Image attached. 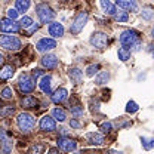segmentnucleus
<instances>
[{"instance_id": "nucleus-1", "label": "nucleus", "mask_w": 154, "mask_h": 154, "mask_svg": "<svg viewBox=\"0 0 154 154\" xmlns=\"http://www.w3.org/2000/svg\"><path fill=\"white\" fill-rule=\"evenodd\" d=\"M17 125H18L19 131L24 134H30L34 126H36V119L30 113H21L17 116Z\"/></svg>"}, {"instance_id": "nucleus-2", "label": "nucleus", "mask_w": 154, "mask_h": 154, "mask_svg": "<svg viewBox=\"0 0 154 154\" xmlns=\"http://www.w3.org/2000/svg\"><path fill=\"white\" fill-rule=\"evenodd\" d=\"M36 12H37V17H38V21L42 24H51L54 22V18H55V12L54 9L46 5V3H38L36 6Z\"/></svg>"}, {"instance_id": "nucleus-3", "label": "nucleus", "mask_w": 154, "mask_h": 154, "mask_svg": "<svg viewBox=\"0 0 154 154\" xmlns=\"http://www.w3.org/2000/svg\"><path fill=\"white\" fill-rule=\"evenodd\" d=\"M120 43L123 45V48H135L136 45H139V33L136 30H125L120 34Z\"/></svg>"}, {"instance_id": "nucleus-4", "label": "nucleus", "mask_w": 154, "mask_h": 154, "mask_svg": "<svg viewBox=\"0 0 154 154\" xmlns=\"http://www.w3.org/2000/svg\"><path fill=\"white\" fill-rule=\"evenodd\" d=\"M0 48H3L5 51H12V52L19 51L21 40L12 34H3V36H0Z\"/></svg>"}, {"instance_id": "nucleus-5", "label": "nucleus", "mask_w": 154, "mask_h": 154, "mask_svg": "<svg viewBox=\"0 0 154 154\" xmlns=\"http://www.w3.org/2000/svg\"><path fill=\"white\" fill-rule=\"evenodd\" d=\"M88 18H89V15L86 12H79L76 15V18L73 19L71 25H70V33L71 34H79L85 28V25L88 24Z\"/></svg>"}, {"instance_id": "nucleus-6", "label": "nucleus", "mask_w": 154, "mask_h": 154, "mask_svg": "<svg viewBox=\"0 0 154 154\" xmlns=\"http://www.w3.org/2000/svg\"><path fill=\"white\" fill-rule=\"evenodd\" d=\"M18 88L19 91L24 92V94H31L34 91V88H36V80L30 74H21L18 80Z\"/></svg>"}, {"instance_id": "nucleus-7", "label": "nucleus", "mask_w": 154, "mask_h": 154, "mask_svg": "<svg viewBox=\"0 0 154 154\" xmlns=\"http://www.w3.org/2000/svg\"><path fill=\"white\" fill-rule=\"evenodd\" d=\"M89 42H91V45L96 48V49H104V48H107V45H108V36L105 34V33H102V31H96L94 33L91 38H89Z\"/></svg>"}, {"instance_id": "nucleus-8", "label": "nucleus", "mask_w": 154, "mask_h": 154, "mask_svg": "<svg viewBox=\"0 0 154 154\" xmlns=\"http://www.w3.org/2000/svg\"><path fill=\"white\" fill-rule=\"evenodd\" d=\"M19 24L12 21L9 18L0 19V31H3L5 34H12V33H18L19 31Z\"/></svg>"}, {"instance_id": "nucleus-9", "label": "nucleus", "mask_w": 154, "mask_h": 154, "mask_svg": "<svg viewBox=\"0 0 154 154\" xmlns=\"http://www.w3.org/2000/svg\"><path fill=\"white\" fill-rule=\"evenodd\" d=\"M57 145L59 150H62V151H65V153H71V151H74L77 148V142L74 139L68 138V136H61V138H58Z\"/></svg>"}, {"instance_id": "nucleus-10", "label": "nucleus", "mask_w": 154, "mask_h": 154, "mask_svg": "<svg viewBox=\"0 0 154 154\" xmlns=\"http://www.w3.org/2000/svg\"><path fill=\"white\" fill-rule=\"evenodd\" d=\"M55 48H57V42L51 37H43L36 43V49L38 52H48V51H52Z\"/></svg>"}, {"instance_id": "nucleus-11", "label": "nucleus", "mask_w": 154, "mask_h": 154, "mask_svg": "<svg viewBox=\"0 0 154 154\" xmlns=\"http://www.w3.org/2000/svg\"><path fill=\"white\" fill-rule=\"evenodd\" d=\"M38 126H40V131L43 132H54L57 129V122L52 119V116H43L40 119Z\"/></svg>"}, {"instance_id": "nucleus-12", "label": "nucleus", "mask_w": 154, "mask_h": 154, "mask_svg": "<svg viewBox=\"0 0 154 154\" xmlns=\"http://www.w3.org/2000/svg\"><path fill=\"white\" fill-rule=\"evenodd\" d=\"M38 88L42 89L43 94L51 95L52 94V77L49 74H43L42 79H40V82H38Z\"/></svg>"}, {"instance_id": "nucleus-13", "label": "nucleus", "mask_w": 154, "mask_h": 154, "mask_svg": "<svg viewBox=\"0 0 154 154\" xmlns=\"http://www.w3.org/2000/svg\"><path fill=\"white\" fill-rule=\"evenodd\" d=\"M48 31H49V34L54 37V40L58 37H62L64 36V27H62V24H59V22H51L49 24V27H48Z\"/></svg>"}, {"instance_id": "nucleus-14", "label": "nucleus", "mask_w": 154, "mask_h": 154, "mask_svg": "<svg viewBox=\"0 0 154 154\" xmlns=\"http://www.w3.org/2000/svg\"><path fill=\"white\" fill-rule=\"evenodd\" d=\"M114 5H116V8L119 6V8L125 9V12H134V11L138 9V3L132 2V0H117Z\"/></svg>"}, {"instance_id": "nucleus-15", "label": "nucleus", "mask_w": 154, "mask_h": 154, "mask_svg": "<svg viewBox=\"0 0 154 154\" xmlns=\"http://www.w3.org/2000/svg\"><path fill=\"white\" fill-rule=\"evenodd\" d=\"M40 64L45 68L52 70V68H55L58 65V58L55 55H45V57H42V59H40Z\"/></svg>"}, {"instance_id": "nucleus-16", "label": "nucleus", "mask_w": 154, "mask_h": 154, "mask_svg": "<svg viewBox=\"0 0 154 154\" xmlns=\"http://www.w3.org/2000/svg\"><path fill=\"white\" fill-rule=\"evenodd\" d=\"M67 96H68V91L65 89V88H59L57 89L54 94H52V101L55 102V104H61V102H64L65 99H67Z\"/></svg>"}, {"instance_id": "nucleus-17", "label": "nucleus", "mask_w": 154, "mask_h": 154, "mask_svg": "<svg viewBox=\"0 0 154 154\" xmlns=\"http://www.w3.org/2000/svg\"><path fill=\"white\" fill-rule=\"evenodd\" d=\"M86 139L92 145H101V144H104V135L99 134V132H89V134H86Z\"/></svg>"}, {"instance_id": "nucleus-18", "label": "nucleus", "mask_w": 154, "mask_h": 154, "mask_svg": "<svg viewBox=\"0 0 154 154\" xmlns=\"http://www.w3.org/2000/svg\"><path fill=\"white\" fill-rule=\"evenodd\" d=\"M14 74H15V67L11 65V64L0 68V80H9Z\"/></svg>"}, {"instance_id": "nucleus-19", "label": "nucleus", "mask_w": 154, "mask_h": 154, "mask_svg": "<svg viewBox=\"0 0 154 154\" xmlns=\"http://www.w3.org/2000/svg\"><path fill=\"white\" fill-rule=\"evenodd\" d=\"M101 8L104 9V12H105L107 15H113V17H114L116 14H117L116 5L111 3V2H108V0H102V2H101Z\"/></svg>"}, {"instance_id": "nucleus-20", "label": "nucleus", "mask_w": 154, "mask_h": 154, "mask_svg": "<svg viewBox=\"0 0 154 154\" xmlns=\"http://www.w3.org/2000/svg\"><path fill=\"white\" fill-rule=\"evenodd\" d=\"M38 104V101L36 99V96H25V98H22L21 99V105L24 107V108H36Z\"/></svg>"}, {"instance_id": "nucleus-21", "label": "nucleus", "mask_w": 154, "mask_h": 154, "mask_svg": "<svg viewBox=\"0 0 154 154\" xmlns=\"http://www.w3.org/2000/svg\"><path fill=\"white\" fill-rule=\"evenodd\" d=\"M68 76H70V79H71L74 83H80L82 79H83V71L79 70V68H70Z\"/></svg>"}, {"instance_id": "nucleus-22", "label": "nucleus", "mask_w": 154, "mask_h": 154, "mask_svg": "<svg viewBox=\"0 0 154 154\" xmlns=\"http://www.w3.org/2000/svg\"><path fill=\"white\" fill-rule=\"evenodd\" d=\"M52 119L54 120H58V122H65V119H67V114H65V111L62 110V108H59V107H57V108H54L52 110Z\"/></svg>"}, {"instance_id": "nucleus-23", "label": "nucleus", "mask_w": 154, "mask_h": 154, "mask_svg": "<svg viewBox=\"0 0 154 154\" xmlns=\"http://www.w3.org/2000/svg\"><path fill=\"white\" fill-rule=\"evenodd\" d=\"M30 0H17L15 2V9L19 12H27L28 11V8H30Z\"/></svg>"}, {"instance_id": "nucleus-24", "label": "nucleus", "mask_w": 154, "mask_h": 154, "mask_svg": "<svg viewBox=\"0 0 154 154\" xmlns=\"http://www.w3.org/2000/svg\"><path fill=\"white\" fill-rule=\"evenodd\" d=\"M108 80H110V73H108V71H101V73L95 77V83L99 85V86H101V85H105Z\"/></svg>"}, {"instance_id": "nucleus-25", "label": "nucleus", "mask_w": 154, "mask_h": 154, "mask_svg": "<svg viewBox=\"0 0 154 154\" xmlns=\"http://www.w3.org/2000/svg\"><path fill=\"white\" fill-rule=\"evenodd\" d=\"M117 57H119L120 61L126 62L128 59H131V51H129V49H126V48H120V49L117 51Z\"/></svg>"}, {"instance_id": "nucleus-26", "label": "nucleus", "mask_w": 154, "mask_h": 154, "mask_svg": "<svg viewBox=\"0 0 154 154\" xmlns=\"http://www.w3.org/2000/svg\"><path fill=\"white\" fill-rule=\"evenodd\" d=\"M141 144L145 150H151L154 148V138H147V136H141Z\"/></svg>"}, {"instance_id": "nucleus-27", "label": "nucleus", "mask_w": 154, "mask_h": 154, "mask_svg": "<svg viewBox=\"0 0 154 154\" xmlns=\"http://www.w3.org/2000/svg\"><path fill=\"white\" fill-rule=\"evenodd\" d=\"M18 24L21 28H25V30H27V28H30L34 22H33V18H30V17H22V18L19 19Z\"/></svg>"}, {"instance_id": "nucleus-28", "label": "nucleus", "mask_w": 154, "mask_h": 154, "mask_svg": "<svg viewBox=\"0 0 154 154\" xmlns=\"http://www.w3.org/2000/svg\"><path fill=\"white\" fill-rule=\"evenodd\" d=\"M46 150L45 144H34L31 148H30V154H43Z\"/></svg>"}, {"instance_id": "nucleus-29", "label": "nucleus", "mask_w": 154, "mask_h": 154, "mask_svg": "<svg viewBox=\"0 0 154 154\" xmlns=\"http://www.w3.org/2000/svg\"><path fill=\"white\" fill-rule=\"evenodd\" d=\"M114 19L117 22H126V21L129 19V15H128V12H125V11H119L114 15Z\"/></svg>"}, {"instance_id": "nucleus-30", "label": "nucleus", "mask_w": 154, "mask_h": 154, "mask_svg": "<svg viewBox=\"0 0 154 154\" xmlns=\"http://www.w3.org/2000/svg\"><path fill=\"white\" fill-rule=\"evenodd\" d=\"M0 147H2V151L5 154H9L11 153V150H12V141L8 138L6 141H3L2 144H0Z\"/></svg>"}, {"instance_id": "nucleus-31", "label": "nucleus", "mask_w": 154, "mask_h": 154, "mask_svg": "<svg viewBox=\"0 0 154 154\" xmlns=\"http://www.w3.org/2000/svg\"><path fill=\"white\" fill-rule=\"evenodd\" d=\"M138 110H139V107H138V104H136L135 101H129V102H128V105H126V113L134 114Z\"/></svg>"}, {"instance_id": "nucleus-32", "label": "nucleus", "mask_w": 154, "mask_h": 154, "mask_svg": "<svg viewBox=\"0 0 154 154\" xmlns=\"http://www.w3.org/2000/svg\"><path fill=\"white\" fill-rule=\"evenodd\" d=\"M0 96H2L3 99H6V101H8V99H12V98H14V91H12L11 88L6 86V88L0 92Z\"/></svg>"}, {"instance_id": "nucleus-33", "label": "nucleus", "mask_w": 154, "mask_h": 154, "mask_svg": "<svg viewBox=\"0 0 154 154\" xmlns=\"http://www.w3.org/2000/svg\"><path fill=\"white\" fill-rule=\"evenodd\" d=\"M98 70H99V65L95 64V65H89L88 68H86V76L88 77H94L98 73Z\"/></svg>"}, {"instance_id": "nucleus-34", "label": "nucleus", "mask_w": 154, "mask_h": 154, "mask_svg": "<svg viewBox=\"0 0 154 154\" xmlns=\"http://www.w3.org/2000/svg\"><path fill=\"white\" fill-rule=\"evenodd\" d=\"M141 17L144 19H147V21H150V19L154 17V12L151 9H142V12H141Z\"/></svg>"}, {"instance_id": "nucleus-35", "label": "nucleus", "mask_w": 154, "mask_h": 154, "mask_svg": "<svg viewBox=\"0 0 154 154\" xmlns=\"http://www.w3.org/2000/svg\"><path fill=\"white\" fill-rule=\"evenodd\" d=\"M70 111H71V114H74V116H80V114H83V108L77 104V105H71L70 107Z\"/></svg>"}, {"instance_id": "nucleus-36", "label": "nucleus", "mask_w": 154, "mask_h": 154, "mask_svg": "<svg viewBox=\"0 0 154 154\" xmlns=\"http://www.w3.org/2000/svg\"><path fill=\"white\" fill-rule=\"evenodd\" d=\"M111 129H113L111 122H104V123H101V131H102V132H110Z\"/></svg>"}, {"instance_id": "nucleus-37", "label": "nucleus", "mask_w": 154, "mask_h": 154, "mask_svg": "<svg viewBox=\"0 0 154 154\" xmlns=\"http://www.w3.org/2000/svg\"><path fill=\"white\" fill-rule=\"evenodd\" d=\"M8 18L12 19V21H15V19L18 18V11H17V9H12V8H11V9L8 11Z\"/></svg>"}, {"instance_id": "nucleus-38", "label": "nucleus", "mask_w": 154, "mask_h": 154, "mask_svg": "<svg viewBox=\"0 0 154 154\" xmlns=\"http://www.w3.org/2000/svg\"><path fill=\"white\" fill-rule=\"evenodd\" d=\"M37 30H38V24H33L30 28H27V34H28V36H31V34H33L34 31H37Z\"/></svg>"}, {"instance_id": "nucleus-39", "label": "nucleus", "mask_w": 154, "mask_h": 154, "mask_svg": "<svg viewBox=\"0 0 154 154\" xmlns=\"http://www.w3.org/2000/svg\"><path fill=\"white\" fill-rule=\"evenodd\" d=\"M70 126H71V128H76V129H79V128H82V123H80L79 120H76V119H71V120H70Z\"/></svg>"}, {"instance_id": "nucleus-40", "label": "nucleus", "mask_w": 154, "mask_h": 154, "mask_svg": "<svg viewBox=\"0 0 154 154\" xmlns=\"http://www.w3.org/2000/svg\"><path fill=\"white\" fill-rule=\"evenodd\" d=\"M6 139H8V135H6V132H5V129L0 128V144H2L3 141H6Z\"/></svg>"}, {"instance_id": "nucleus-41", "label": "nucleus", "mask_w": 154, "mask_h": 154, "mask_svg": "<svg viewBox=\"0 0 154 154\" xmlns=\"http://www.w3.org/2000/svg\"><path fill=\"white\" fill-rule=\"evenodd\" d=\"M42 74H43V71H42V70H33V79H34V80H36L37 77H40Z\"/></svg>"}, {"instance_id": "nucleus-42", "label": "nucleus", "mask_w": 154, "mask_h": 154, "mask_svg": "<svg viewBox=\"0 0 154 154\" xmlns=\"http://www.w3.org/2000/svg\"><path fill=\"white\" fill-rule=\"evenodd\" d=\"M3 113H5V114H14V108H12V107H8V108H5V111H3Z\"/></svg>"}, {"instance_id": "nucleus-43", "label": "nucleus", "mask_w": 154, "mask_h": 154, "mask_svg": "<svg viewBox=\"0 0 154 154\" xmlns=\"http://www.w3.org/2000/svg\"><path fill=\"white\" fill-rule=\"evenodd\" d=\"M48 154H62L59 150H57V148H52V150H49L48 151Z\"/></svg>"}, {"instance_id": "nucleus-44", "label": "nucleus", "mask_w": 154, "mask_h": 154, "mask_svg": "<svg viewBox=\"0 0 154 154\" xmlns=\"http://www.w3.org/2000/svg\"><path fill=\"white\" fill-rule=\"evenodd\" d=\"M108 154H123V153H122V151H114V150H111Z\"/></svg>"}, {"instance_id": "nucleus-45", "label": "nucleus", "mask_w": 154, "mask_h": 154, "mask_svg": "<svg viewBox=\"0 0 154 154\" xmlns=\"http://www.w3.org/2000/svg\"><path fill=\"white\" fill-rule=\"evenodd\" d=\"M2 62H3V55L0 54V64H2Z\"/></svg>"}, {"instance_id": "nucleus-46", "label": "nucleus", "mask_w": 154, "mask_h": 154, "mask_svg": "<svg viewBox=\"0 0 154 154\" xmlns=\"http://www.w3.org/2000/svg\"><path fill=\"white\" fill-rule=\"evenodd\" d=\"M151 36L154 37V27H153V30H151Z\"/></svg>"}]
</instances>
